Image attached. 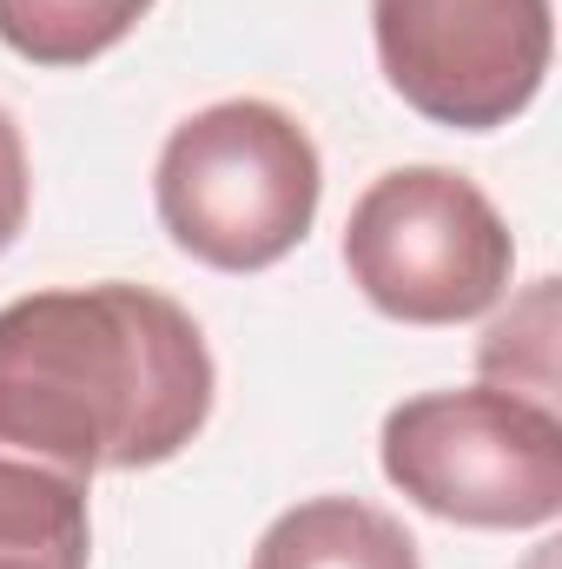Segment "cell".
<instances>
[{"label":"cell","instance_id":"1","mask_svg":"<svg viewBox=\"0 0 562 569\" xmlns=\"http://www.w3.org/2000/svg\"><path fill=\"white\" fill-rule=\"evenodd\" d=\"M212 351L152 284H60L0 305V450L53 470H152L212 418Z\"/></svg>","mask_w":562,"mask_h":569},{"label":"cell","instance_id":"2","mask_svg":"<svg viewBox=\"0 0 562 569\" xmlns=\"http://www.w3.org/2000/svg\"><path fill=\"white\" fill-rule=\"evenodd\" d=\"M159 226L212 272H265L304 246L324 166L311 133L272 100H219L172 127L152 172Z\"/></svg>","mask_w":562,"mask_h":569},{"label":"cell","instance_id":"3","mask_svg":"<svg viewBox=\"0 0 562 569\" xmlns=\"http://www.w3.org/2000/svg\"><path fill=\"white\" fill-rule=\"evenodd\" d=\"M384 477L443 523L543 530L562 510V418L496 385L404 398L378 437Z\"/></svg>","mask_w":562,"mask_h":569},{"label":"cell","instance_id":"4","mask_svg":"<svg viewBox=\"0 0 562 569\" xmlns=\"http://www.w3.org/2000/svg\"><path fill=\"white\" fill-rule=\"evenodd\" d=\"M344 272L398 325H463L510 291L516 239L476 179L450 166H398L351 206Z\"/></svg>","mask_w":562,"mask_h":569},{"label":"cell","instance_id":"5","mask_svg":"<svg viewBox=\"0 0 562 569\" xmlns=\"http://www.w3.org/2000/svg\"><path fill=\"white\" fill-rule=\"evenodd\" d=\"M391 93L450 133L510 127L550 73V0H371Z\"/></svg>","mask_w":562,"mask_h":569},{"label":"cell","instance_id":"6","mask_svg":"<svg viewBox=\"0 0 562 569\" xmlns=\"http://www.w3.org/2000/svg\"><path fill=\"white\" fill-rule=\"evenodd\" d=\"M93 517L87 477L53 470L40 457L0 450V569H87Z\"/></svg>","mask_w":562,"mask_h":569},{"label":"cell","instance_id":"7","mask_svg":"<svg viewBox=\"0 0 562 569\" xmlns=\"http://www.w3.org/2000/svg\"><path fill=\"white\" fill-rule=\"evenodd\" d=\"M252 569H423L411 530L364 497L291 503L259 537Z\"/></svg>","mask_w":562,"mask_h":569},{"label":"cell","instance_id":"8","mask_svg":"<svg viewBox=\"0 0 562 569\" xmlns=\"http://www.w3.org/2000/svg\"><path fill=\"white\" fill-rule=\"evenodd\" d=\"M152 0H0V47L33 67H87L113 53Z\"/></svg>","mask_w":562,"mask_h":569},{"label":"cell","instance_id":"9","mask_svg":"<svg viewBox=\"0 0 562 569\" xmlns=\"http://www.w3.org/2000/svg\"><path fill=\"white\" fill-rule=\"evenodd\" d=\"M476 365H483V385L496 391H516L530 405L556 398V279H536L523 305H510V318L490 325Z\"/></svg>","mask_w":562,"mask_h":569},{"label":"cell","instance_id":"10","mask_svg":"<svg viewBox=\"0 0 562 569\" xmlns=\"http://www.w3.org/2000/svg\"><path fill=\"white\" fill-rule=\"evenodd\" d=\"M27 206H33L27 146H20V127H13V113L0 107V252L20 239V226H27Z\"/></svg>","mask_w":562,"mask_h":569}]
</instances>
